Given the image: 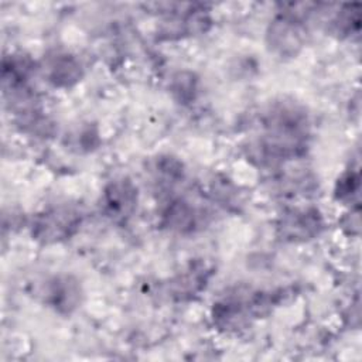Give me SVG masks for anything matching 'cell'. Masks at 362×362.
Masks as SVG:
<instances>
[{"label": "cell", "mask_w": 362, "mask_h": 362, "mask_svg": "<svg viewBox=\"0 0 362 362\" xmlns=\"http://www.w3.org/2000/svg\"><path fill=\"white\" fill-rule=\"evenodd\" d=\"M153 177L160 187L171 188L185 177V168L181 160L174 156H158L153 163Z\"/></svg>", "instance_id": "9"}, {"label": "cell", "mask_w": 362, "mask_h": 362, "mask_svg": "<svg viewBox=\"0 0 362 362\" xmlns=\"http://www.w3.org/2000/svg\"><path fill=\"white\" fill-rule=\"evenodd\" d=\"M44 69L47 81L55 88H71L79 82L83 75L81 61L69 52L51 55Z\"/></svg>", "instance_id": "7"}, {"label": "cell", "mask_w": 362, "mask_h": 362, "mask_svg": "<svg viewBox=\"0 0 362 362\" xmlns=\"http://www.w3.org/2000/svg\"><path fill=\"white\" fill-rule=\"evenodd\" d=\"M198 92V79L192 72L182 71L174 75L171 82V93L180 103H189Z\"/></svg>", "instance_id": "11"}, {"label": "cell", "mask_w": 362, "mask_h": 362, "mask_svg": "<svg viewBox=\"0 0 362 362\" xmlns=\"http://www.w3.org/2000/svg\"><path fill=\"white\" fill-rule=\"evenodd\" d=\"M205 281H206V269L192 267L174 280L173 291L180 297L191 296L202 290Z\"/></svg>", "instance_id": "10"}, {"label": "cell", "mask_w": 362, "mask_h": 362, "mask_svg": "<svg viewBox=\"0 0 362 362\" xmlns=\"http://www.w3.org/2000/svg\"><path fill=\"white\" fill-rule=\"evenodd\" d=\"M359 6L346 4L344 6L332 20V27L335 34L351 35L359 31Z\"/></svg>", "instance_id": "12"}, {"label": "cell", "mask_w": 362, "mask_h": 362, "mask_svg": "<svg viewBox=\"0 0 362 362\" xmlns=\"http://www.w3.org/2000/svg\"><path fill=\"white\" fill-rule=\"evenodd\" d=\"M137 202V187L126 177L110 181L102 194V209L115 222L127 221L134 214Z\"/></svg>", "instance_id": "5"}, {"label": "cell", "mask_w": 362, "mask_h": 362, "mask_svg": "<svg viewBox=\"0 0 362 362\" xmlns=\"http://www.w3.org/2000/svg\"><path fill=\"white\" fill-rule=\"evenodd\" d=\"M263 133L256 143V154L263 164H276L304 154L310 136L308 116L294 102L272 105L262 124Z\"/></svg>", "instance_id": "1"}, {"label": "cell", "mask_w": 362, "mask_h": 362, "mask_svg": "<svg viewBox=\"0 0 362 362\" xmlns=\"http://www.w3.org/2000/svg\"><path fill=\"white\" fill-rule=\"evenodd\" d=\"M82 221L81 212L68 205H59L37 215L33 222V238L42 243H57L72 236Z\"/></svg>", "instance_id": "3"}, {"label": "cell", "mask_w": 362, "mask_h": 362, "mask_svg": "<svg viewBox=\"0 0 362 362\" xmlns=\"http://www.w3.org/2000/svg\"><path fill=\"white\" fill-rule=\"evenodd\" d=\"M324 229V218L317 208L297 206L284 211L277 222V233L287 242H307Z\"/></svg>", "instance_id": "4"}, {"label": "cell", "mask_w": 362, "mask_h": 362, "mask_svg": "<svg viewBox=\"0 0 362 362\" xmlns=\"http://www.w3.org/2000/svg\"><path fill=\"white\" fill-rule=\"evenodd\" d=\"M81 297V287L69 276H58L48 281L44 298L58 313H71L76 308Z\"/></svg>", "instance_id": "8"}, {"label": "cell", "mask_w": 362, "mask_h": 362, "mask_svg": "<svg viewBox=\"0 0 362 362\" xmlns=\"http://www.w3.org/2000/svg\"><path fill=\"white\" fill-rule=\"evenodd\" d=\"M307 30L298 11H283L269 24L266 38L270 51L279 57H294L305 44Z\"/></svg>", "instance_id": "2"}, {"label": "cell", "mask_w": 362, "mask_h": 362, "mask_svg": "<svg viewBox=\"0 0 362 362\" xmlns=\"http://www.w3.org/2000/svg\"><path fill=\"white\" fill-rule=\"evenodd\" d=\"M359 195V173L354 170L345 171L337 181L334 188V197L337 201L351 204L358 199Z\"/></svg>", "instance_id": "13"}, {"label": "cell", "mask_w": 362, "mask_h": 362, "mask_svg": "<svg viewBox=\"0 0 362 362\" xmlns=\"http://www.w3.org/2000/svg\"><path fill=\"white\" fill-rule=\"evenodd\" d=\"M204 212L184 198H171L161 211V223L175 233H192L201 223Z\"/></svg>", "instance_id": "6"}]
</instances>
